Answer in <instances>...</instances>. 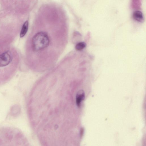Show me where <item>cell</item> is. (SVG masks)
Wrapping results in <instances>:
<instances>
[{
    "instance_id": "obj_5",
    "label": "cell",
    "mask_w": 146,
    "mask_h": 146,
    "mask_svg": "<svg viewBox=\"0 0 146 146\" xmlns=\"http://www.w3.org/2000/svg\"><path fill=\"white\" fill-rule=\"evenodd\" d=\"M29 22L26 21L24 22L22 27L20 34V36L21 38L24 37L27 32L28 29Z\"/></svg>"
},
{
    "instance_id": "obj_2",
    "label": "cell",
    "mask_w": 146,
    "mask_h": 146,
    "mask_svg": "<svg viewBox=\"0 0 146 146\" xmlns=\"http://www.w3.org/2000/svg\"><path fill=\"white\" fill-rule=\"evenodd\" d=\"M12 60L11 53L9 51L3 52L0 55V67L9 64Z\"/></svg>"
},
{
    "instance_id": "obj_3",
    "label": "cell",
    "mask_w": 146,
    "mask_h": 146,
    "mask_svg": "<svg viewBox=\"0 0 146 146\" xmlns=\"http://www.w3.org/2000/svg\"><path fill=\"white\" fill-rule=\"evenodd\" d=\"M85 98V93L82 90H79L77 93L76 97V102L77 106L79 107L81 102Z\"/></svg>"
},
{
    "instance_id": "obj_6",
    "label": "cell",
    "mask_w": 146,
    "mask_h": 146,
    "mask_svg": "<svg viewBox=\"0 0 146 146\" xmlns=\"http://www.w3.org/2000/svg\"><path fill=\"white\" fill-rule=\"evenodd\" d=\"M86 46V43L84 42L78 43L76 45L75 48L77 50H81L84 48Z\"/></svg>"
},
{
    "instance_id": "obj_4",
    "label": "cell",
    "mask_w": 146,
    "mask_h": 146,
    "mask_svg": "<svg viewBox=\"0 0 146 146\" xmlns=\"http://www.w3.org/2000/svg\"><path fill=\"white\" fill-rule=\"evenodd\" d=\"M133 17L136 21L141 22L143 18V15L141 12L139 11H136L133 14Z\"/></svg>"
},
{
    "instance_id": "obj_1",
    "label": "cell",
    "mask_w": 146,
    "mask_h": 146,
    "mask_svg": "<svg viewBox=\"0 0 146 146\" xmlns=\"http://www.w3.org/2000/svg\"><path fill=\"white\" fill-rule=\"evenodd\" d=\"M49 42V38L47 33L40 32L36 33L33 38L32 47L34 51H38L47 47Z\"/></svg>"
}]
</instances>
